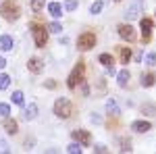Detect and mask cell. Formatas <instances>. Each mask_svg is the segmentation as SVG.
I'll return each mask as SVG.
<instances>
[{
  "instance_id": "cell-1",
  "label": "cell",
  "mask_w": 156,
  "mask_h": 154,
  "mask_svg": "<svg viewBox=\"0 0 156 154\" xmlns=\"http://www.w3.org/2000/svg\"><path fill=\"white\" fill-rule=\"evenodd\" d=\"M29 29H31V36H34V40H36V46L37 48L46 46V42H48V29H46L42 23H31Z\"/></svg>"
},
{
  "instance_id": "cell-2",
  "label": "cell",
  "mask_w": 156,
  "mask_h": 154,
  "mask_svg": "<svg viewBox=\"0 0 156 154\" xmlns=\"http://www.w3.org/2000/svg\"><path fill=\"white\" fill-rule=\"evenodd\" d=\"M0 13L4 15L6 21H17L19 15H21V11H19V6H17L15 0H4V2L0 4Z\"/></svg>"
},
{
  "instance_id": "cell-3",
  "label": "cell",
  "mask_w": 156,
  "mask_h": 154,
  "mask_svg": "<svg viewBox=\"0 0 156 154\" xmlns=\"http://www.w3.org/2000/svg\"><path fill=\"white\" fill-rule=\"evenodd\" d=\"M54 115L60 119H69L73 117V104L67 100V98H58L54 102Z\"/></svg>"
},
{
  "instance_id": "cell-4",
  "label": "cell",
  "mask_w": 156,
  "mask_h": 154,
  "mask_svg": "<svg viewBox=\"0 0 156 154\" xmlns=\"http://www.w3.org/2000/svg\"><path fill=\"white\" fill-rule=\"evenodd\" d=\"M83 73H85V65H83V60H79V63L75 65V69L71 71V75H69L67 85H69L71 90H75V88H77V83L83 81Z\"/></svg>"
},
{
  "instance_id": "cell-5",
  "label": "cell",
  "mask_w": 156,
  "mask_h": 154,
  "mask_svg": "<svg viewBox=\"0 0 156 154\" xmlns=\"http://www.w3.org/2000/svg\"><path fill=\"white\" fill-rule=\"evenodd\" d=\"M94 46H96V36H94L92 31H85V34H81V36L77 38V48H79L81 52L92 50Z\"/></svg>"
},
{
  "instance_id": "cell-6",
  "label": "cell",
  "mask_w": 156,
  "mask_h": 154,
  "mask_svg": "<svg viewBox=\"0 0 156 154\" xmlns=\"http://www.w3.org/2000/svg\"><path fill=\"white\" fill-rule=\"evenodd\" d=\"M71 135H73V140L75 142H79L81 146H85V144H90V131H83V129H75V131H71Z\"/></svg>"
},
{
  "instance_id": "cell-7",
  "label": "cell",
  "mask_w": 156,
  "mask_h": 154,
  "mask_svg": "<svg viewBox=\"0 0 156 154\" xmlns=\"http://www.w3.org/2000/svg\"><path fill=\"white\" fill-rule=\"evenodd\" d=\"M119 36L123 38V40H127V42H133L135 40V31H133V27L131 25H119Z\"/></svg>"
},
{
  "instance_id": "cell-8",
  "label": "cell",
  "mask_w": 156,
  "mask_h": 154,
  "mask_svg": "<svg viewBox=\"0 0 156 154\" xmlns=\"http://www.w3.org/2000/svg\"><path fill=\"white\" fill-rule=\"evenodd\" d=\"M150 38H152V21L150 19H142V40L150 42Z\"/></svg>"
},
{
  "instance_id": "cell-9",
  "label": "cell",
  "mask_w": 156,
  "mask_h": 154,
  "mask_svg": "<svg viewBox=\"0 0 156 154\" xmlns=\"http://www.w3.org/2000/svg\"><path fill=\"white\" fill-rule=\"evenodd\" d=\"M17 129H19V127H17V121L11 119V117H4V131H6L9 135H15Z\"/></svg>"
},
{
  "instance_id": "cell-10",
  "label": "cell",
  "mask_w": 156,
  "mask_h": 154,
  "mask_svg": "<svg viewBox=\"0 0 156 154\" xmlns=\"http://www.w3.org/2000/svg\"><path fill=\"white\" fill-rule=\"evenodd\" d=\"M140 4H142V2H137V4H129V6L125 9V19H127V21H131V19L137 17V13H140Z\"/></svg>"
},
{
  "instance_id": "cell-11",
  "label": "cell",
  "mask_w": 156,
  "mask_h": 154,
  "mask_svg": "<svg viewBox=\"0 0 156 154\" xmlns=\"http://www.w3.org/2000/svg\"><path fill=\"white\" fill-rule=\"evenodd\" d=\"M131 129L137 131V133H146V131H150V123L148 121H133Z\"/></svg>"
},
{
  "instance_id": "cell-12",
  "label": "cell",
  "mask_w": 156,
  "mask_h": 154,
  "mask_svg": "<svg viewBox=\"0 0 156 154\" xmlns=\"http://www.w3.org/2000/svg\"><path fill=\"white\" fill-rule=\"evenodd\" d=\"M27 69H29L31 73H42L44 65H42V60H40V59H29V63H27Z\"/></svg>"
},
{
  "instance_id": "cell-13",
  "label": "cell",
  "mask_w": 156,
  "mask_h": 154,
  "mask_svg": "<svg viewBox=\"0 0 156 154\" xmlns=\"http://www.w3.org/2000/svg\"><path fill=\"white\" fill-rule=\"evenodd\" d=\"M0 50H2V52L12 50V38L11 36H0Z\"/></svg>"
},
{
  "instance_id": "cell-14",
  "label": "cell",
  "mask_w": 156,
  "mask_h": 154,
  "mask_svg": "<svg viewBox=\"0 0 156 154\" xmlns=\"http://www.w3.org/2000/svg\"><path fill=\"white\" fill-rule=\"evenodd\" d=\"M154 81H156V77H154V73H152V71L142 75V85H144V88H152Z\"/></svg>"
},
{
  "instance_id": "cell-15",
  "label": "cell",
  "mask_w": 156,
  "mask_h": 154,
  "mask_svg": "<svg viewBox=\"0 0 156 154\" xmlns=\"http://www.w3.org/2000/svg\"><path fill=\"white\" fill-rule=\"evenodd\" d=\"M48 13L52 15V17H62V6L60 4H56V2H50V6H48Z\"/></svg>"
},
{
  "instance_id": "cell-16",
  "label": "cell",
  "mask_w": 156,
  "mask_h": 154,
  "mask_svg": "<svg viewBox=\"0 0 156 154\" xmlns=\"http://www.w3.org/2000/svg\"><path fill=\"white\" fill-rule=\"evenodd\" d=\"M36 115H37V106H36V104H27V106H25L23 117L27 119V121H31V119L36 117Z\"/></svg>"
},
{
  "instance_id": "cell-17",
  "label": "cell",
  "mask_w": 156,
  "mask_h": 154,
  "mask_svg": "<svg viewBox=\"0 0 156 154\" xmlns=\"http://www.w3.org/2000/svg\"><path fill=\"white\" fill-rule=\"evenodd\" d=\"M127 81H129V71H127V69H123V71L117 75V83H119L121 88H125V85H127Z\"/></svg>"
},
{
  "instance_id": "cell-18",
  "label": "cell",
  "mask_w": 156,
  "mask_h": 154,
  "mask_svg": "<svg viewBox=\"0 0 156 154\" xmlns=\"http://www.w3.org/2000/svg\"><path fill=\"white\" fill-rule=\"evenodd\" d=\"M106 113L110 115V117H117V115H119V106H117L115 100H108L106 102Z\"/></svg>"
},
{
  "instance_id": "cell-19",
  "label": "cell",
  "mask_w": 156,
  "mask_h": 154,
  "mask_svg": "<svg viewBox=\"0 0 156 154\" xmlns=\"http://www.w3.org/2000/svg\"><path fill=\"white\" fill-rule=\"evenodd\" d=\"M11 100H12V104H17V106H23V104H25V100H23V92H12Z\"/></svg>"
},
{
  "instance_id": "cell-20",
  "label": "cell",
  "mask_w": 156,
  "mask_h": 154,
  "mask_svg": "<svg viewBox=\"0 0 156 154\" xmlns=\"http://www.w3.org/2000/svg\"><path fill=\"white\" fill-rule=\"evenodd\" d=\"M131 60V48H121V63L127 65Z\"/></svg>"
},
{
  "instance_id": "cell-21",
  "label": "cell",
  "mask_w": 156,
  "mask_h": 154,
  "mask_svg": "<svg viewBox=\"0 0 156 154\" xmlns=\"http://www.w3.org/2000/svg\"><path fill=\"white\" fill-rule=\"evenodd\" d=\"M67 152H71V154H81V144L79 142H73L67 146Z\"/></svg>"
},
{
  "instance_id": "cell-22",
  "label": "cell",
  "mask_w": 156,
  "mask_h": 154,
  "mask_svg": "<svg viewBox=\"0 0 156 154\" xmlns=\"http://www.w3.org/2000/svg\"><path fill=\"white\" fill-rule=\"evenodd\" d=\"M100 63H102V65H106L108 69H110V65H112V63H115V59H112V56H110V54H100Z\"/></svg>"
},
{
  "instance_id": "cell-23",
  "label": "cell",
  "mask_w": 156,
  "mask_h": 154,
  "mask_svg": "<svg viewBox=\"0 0 156 154\" xmlns=\"http://www.w3.org/2000/svg\"><path fill=\"white\" fill-rule=\"evenodd\" d=\"M29 4H31V11L34 13H40L42 9H44V0H31Z\"/></svg>"
},
{
  "instance_id": "cell-24",
  "label": "cell",
  "mask_w": 156,
  "mask_h": 154,
  "mask_svg": "<svg viewBox=\"0 0 156 154\" xmlns=\"http://www.w3.org/2000/svg\"><path fill=\"white\" fill-rule=\"evenodd\" d=\"M9 85H11V77L2 73V75H0V90H6Z\"/></svg>"
},
{
  "instance_id": "cell-25",
  "label": "cell",
  "mask_w": 156,
  "mask_h": 154,
  "mask_svg": "<svg viewBox=\"0 0 156 154\" xmlns=\"http://www.w3.org/2000/svg\"><path fill=\"white\" fill-rule=\"evenodd\" d=\"M144 63L146 65H156V54L154 52H148V54L144 56Z\"/></svg>"
},
{
  "instance_id": "cell-26",
  "label": "cell",
  "mask_w": 156,
  "mask_h": 154,
  "mask_svg": "<svg viewBox=\"0 0 156 154\" xmlns=\"http://www.w3.org/2000/svg\"><path fill=\"white\" fill-rule=\"evenodd\" d=\"M102 9H104V4H102V2H94L90 11H92V15H98V13H102Z\"/></svg>"
},
{
  "instance_id": "cell-27",
  "label": "cell",
  "mask_w": 156,
  "mask_h": 154,
  "mask_svg": "<svg viewBox=\"0 0 156 154\" xmlns=\"http://www.w3.org/2000/svg\"><path fill=\"white\" fill-rule=\"evenodd\" d=\"M121 146H123V148H121V152H131V144H129L127 138H123V140H121Z\"/></svg>"
},
{
  "instance_id": "cell-28",
  "label": "cell",
  "mask_w": 156,
  "mask_h": 154,
  "mask_svg": "<svg viewBox=\"0 0 156 154\" xmlns=\"http://www.w3.org/2000/svg\"><path fill=\"white\" fill-rule=\"evenodd\" d=\"M0 115H2V117H9V115H11V106L4 104V102H0Z\"/></svg>"
},
{
  "instance_id": "cell-29",
  "label": "cell",
  "mask_w": 156,
  "mask_h": 154,
  "mask_svg": "<svg viewBox=\"0 0 156 154\" xmlns=\"http://www.w3.org/2000/svg\"><path fill=\"white\" fill-rule=\"evenodd\" d=\"M65 9L67 11H75L77 9V0H65Z\"/></svg>"
},
{
  "instance_id": "cell-30",
  "label": "cell",
  "mask_w": 156,
  "mask_h": 154,
  "mask_svg": "<svg viewBox=\"0 0 156 154\" xmlns=\"http://www.w3.org/2000/svg\"><path fill=\"white\" fill-rule=\"evenodd\" d=\"M0 152H4V154H9V152H11V148H9V144L4 142V140H0Z\"/></svg>"
},
{
  "instance_id": "cell-31",
  "label": "cell",
  "mask_w": 156,
  "mask_h": 154,
  "mask_svg": "<svg viewBox=\"0 0 156 154\" xmlns=\"http://www.w3.org/2000/svg\"><path fill=\"white\" fill-rule=\"evenodd\" d=\"M50 31H52V34H58V31H62L60 23H50Z\"/></svg>"
},
{
  "instance_id": "cell-32",
  "label": "cell",
  "mask_w": 156,
  "mask_h": 154,
  "mask_svg": "<svg viewBox=\"0 0 156 154\" xmlns=\"http://www.w3.org/2000/svg\"><path fill=\"white\" fill-rule=\"evenodd\" d=\"M44 88H48V90H54V88H56V81H52V79H48V81L44 83Z\"/></svg>"
},
{
  "instance_id": "cell-33",
  "label": "cell",
  "mask_w": 156,
  "mask_h": 154,
  "mask_svg": "<svg viewBox=\"0 0 156 154\" xmlns=\"http://www.w3.org/2000/svg\"><path fill=\"white\" fill-rule=\"evenodd\" d=\"M142 110H144V113H156V106H148V104H146Z\"/></svg>"
},
{
  "instance_id": "cell-34",
  "label": "cell",
  "mask_w": 156,
  "mask_h": 154,
  "mask_svg": "<svg viewBox=\"0 0 156 154\" xmlns=\"http://www.w3.org/2000/svg\"><path fill=\"white\" fill-rule=\"evenodd\" d=\"M81 94H83V96L90 94V88H87V83H83V85H81Z\"/></svg>"
},
{
  "instance_id": "cell-35",
  "label": "cell",
  "mask_w": 156,
  "mask_h": 154,
  "mask_svg": "<svg viewBox=\"0 0 156 154\" xmlns=\"http://www.w3.org/2000/svg\"><path fill=\"white\" fill-rule=\"evenodd\" d=\"M94 152H106V146H100V144H98L96 148H94Z\"/></svg>"
},
{
  "instance_id": "cell-36",
  "label": "cell",
  "mask_w": 156,
  "mask_h": 154,
  "mask_svg": "<svg viewBox=\"0 0 156 154\" xmlns=\"http://www.w3.org/2000/svg\"><path fill=\"white\" fill-rule=\"evenodd\" d=\"M6 67V60H4V56H0V69H4Z\"/></svg>"
},
{
  "instance_id": "cell-37",
  "label": "cell",
  "mask_w": 156,
  "mask_h": 154,
  "mask_svg": "<svg viewBox=\"0 0 156 154\" xmlns=\"http://www.w3.org/2000/svg\"><path fill=\"white\" fill-rule=\"evenodd\" d=\"M115 2H121V0H115Z\"/></svg>"
}]
</instances>
